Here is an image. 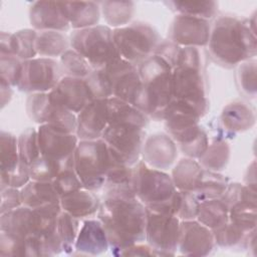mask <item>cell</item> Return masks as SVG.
Here are the masks:
<instances>
[{
	"label": "cell",
	"mask_w": 257,
	"mask_h": 257,
	"mask_svg": "<svg viewBox=\"0 0 257 257\" xmlns=\"http://www.w3.org/2000/svg\"><path fill=\"white\" fill-rule=\"evenodd\" d=\"M96 218L106 232L112 254L145 242L147 209L138 198H102Z\"/></svg>",
	"instance_id": "cell-1"
},
{
	"label": "cell",
	"mask_w": 257,
	"mask_h": 257,
	"mask_svg": "<svg viewBox=\"0 0 257 257\" xmlns=\"http://www.w3.org/2000/svg\"><path fill=\"white\" fill-rule=\"evenodd\" d=\"M212 59L223 67L232 68L255 58L257 54L256 29L248 18L221 15L211 24L207 44Z\"/></svg>",
	"instance_id": "cell-2"
},
{
	"label": "cell",
	"mask_w": 257,
	"mask_h": 257,
	"mask_svg": "<svg viewBox=\"0 0 257 257\" xmlns=\"http://www.w3.org/2000/svg\"><path fill=\"white\" fill-rule=\"evenodd\" d=\"M207 91L201 48L182 47L173 69V97L197 106L206 114L210 107Z\"/></svg>",
	"instance_id": "cell-3"
},
{
	"label": "cell",
	"mask_w": 257,
	"mask_h": 257,
	"mask_svg": "<svg viewBox=\"0 0 257 257\" xmlns=\"http://www.w3.org/2000/svg\"><path fill=\"white\" fill-rule=\"evenodd\" d=\"M146 99V114L155 120H163L165 110L173 100V68L153 54L140 65Z\"/></svg>",
	"instance_id": "cell-4"
},
{
	"label": "cell",
	"mask_w": 257,
	"mask_h": 257,
	"mask_svg": "<svg viewBox=\"0 0 257 257\" xmlns=\"http://www.w3.org/2000/svg\"><path fill=\"white\" fill-rule=\"evenodd\" d=\"M136 195L147 210L172 214V198L176 187L166 171L147 166L142 160L135 165Z\"/></svg>",
	"instance_id": "cell-5"
},
{
	"label": "cell",
	"mask_w": 257,
	"mask_h": 257,
	"mask_svg": "<svg viewBox=\"0 0 257 257\" xmlns=\"http://www.w3.org/2000/svg\"><path fill=\"white\" fill-rule=\"evenodd\" d=\"M70 48L82 55L93 69L104 68L119 56L113 41L112 29L107 25H95L72 30Z\"/></svg>",
	"instance_id": "cell-6"
},
{
	"label": "cell",
	"mask_w": 257,
	"mask_h": 257,
	"mask_svg": "<svg viewBox=\"0 0 257 257\" xmlns=\"http://www.w3.org/2000/svg\"><path fill=\"white\" fill-rule=\"evenodd\" d=\"M108 148L102 139L79 141L73 156V169L84 189L101 190L111 165Z\"/></svg>",
	"instance_id": "cell-7"
},
{
	"label": "cell",
	"mask_w": 257,
	"mask_h": 257,
	"mask_svg": "<svg viewBox=\"0 0 257 257\" xmlns=\"http://www.w3.org/2000/svg\"><path fill=\"white\" fill-rule=\"evenodd\" d=\"M112 36L119 56L136 66L152 56L162 40L158 30L143 21L112 29Z\"/></svg>",
	"instance_id": "cell-8"
},
{
	"label": "cell",
	"mask_w": 257,
	"mask_h": 257,
	"mask_svg": "<svg viewBox=\"0 0 257 257\" xmlns=\"http://www.w3.org/2000/svg\"><path fill=\"white\" fill-rule=\"evenodd\" d=\"M145 135V130L138 126L109 123L101 139L114 162L133 167L141 161Z\"/></svg>",
	"instance_id": "cell-9"
},
{
	"label": "cell",
	"mask_w": 257,
	"mask_h": 257,
	"mask_svg": "<svg viewBox=\"0 0 257 257\" xmlns=\"http://www.w3.org/2000/svg\"><path fill=\"white\" fill-rule=\"evenodd\" d=\"M110 80L112 96L146 113V99L138 66L118 57L103 68Z\"/></svg>",
	"instance_id": "cell-10"
},
{
	"label": "cell",
	"mask_w": 257,
	"mask_h": 257,
	"mask_svg": "<svg viewBox=\"0 0 257 257\" xmlns=\"http://www.w3.org/2000/svg\"><path fill=\"white\" fill-rule=\"evenodd\" d=\"M205 113L197 106L173 98L164 113V124L167 134L178 145L194 140L203 127L200 124Z\"/></svg>",
	"instance_id": "cell-11"
},
{
	"label": "cell",
	"mask_w": 257,
	"mask_h": 257,
	"mask_svg": "<svg viewBox=\"0 0 257 257\" xmlns=\"http://www.w3.org/2000/svg\"><path fill=\"white\" fill-rule=\"evenodd\" d=\"M63 76L57 59L37 56L23 61L16 88L28 94L47 93L56 86Z\"/></svg>",
	"instance_id": "cell-12"
},
{
	"label": "cell",
	"mask_w": 257,
	"mask_h": 257,
	"mask_svg": "<svg viewBox=\"0 0 257 257\" xmlns=\"http://www.w3.org/2000/svg\"><path fill=\"white\" fill-rule=\"evenodd\" d=\"M180 222L174 215L147 210L145 242L158 256H174L178 252Z\"/></svg>",
	"instance_id": "cell-13"
},
{
	"label": "cell",
	"mask_w": 257,
	"mask_h": 257,
	"mask_svg": "<svg viewBox=\"0 0 257 257\" xmlns=\"http://www.w3.org/2000/svg\"><path fill=\"white\" fill-rule=\"evenodd\" d=\"M26 113L38 125L47 124L75 134L76 114L53 104L47 93H30L25 101Z\"/></svg>",
	"instance_id": "cell-14"
},
{
	"label": "cell",
	"mask_w": 257,
	"mask_h": 257,
	"mask_svg": "<svg viewBox=\"0 0 257 257\" xmlns=\"http://www.w3.org/2000/svg\"><path fill=\"white\" fill-rule=\"evenodd\" d=\"M37 133L41 156L64 168H73V156L79 143L75 134L47 124L38 125Z\"/></svg>",
	"instance_id": "cell-15"
},
{
	"label": "cell",
	"mask_w": 257,
	"mask_h": 257,
	"mask_svg": "<svg viewBox=\"0 0 257 257\" xmlns=\"http://www.w3.org/2000/svg\"><path fill=\"white\" fill-rule=\"evenodd\" d=\"M211 22L206 19L176 14L168 31V39L181 47H206L211 32Z\"/></svg>",
	"instance_id": "cell-16"
},
{
	"label": "cell",
	"mask_w": 257,
	"mask_h": 257,
	"mask_svg": "<svg viewBox=\"0 0 257 257\" xmlns=\"http://www.w3.org/2000/svg\"><path fill=\"white\" fill-rule=\"evenodd\" d=\"M217 248L213 232L199 221L180 222L178 252L186 256H208Z\"/></svg>",
	"instance_id": "cell-17"
},
{
	"label": "cell",
	"mask_w": 257,
	"mask_h": 257,
	"mask_svg": "<svg viewBox=\"0 0 257 257\" xmlns=\"http://www.w3.org/2000/svg\"><path fill=\"white\" fill-rule=\"evenodd\" d=\"M50 101L77 114L93 97L83 78L63 76L56 86L48 92Z\"/></svg>",
	"instance_id": "cell-18"
},
{
	"label": "cell",
	"mask_w": 257,
	"mask_h": 257,
	"mask_svg": "<svg viewBox=\"0 0 257 257\" xmlns=\"http://www.w3.org/2000/svg\"><path fill=\"white\" fill-rule=\"evenodd\" d=\"M107 125V99H92L76 114L75 135L79 141L98 140Z\"/></svg>",
	"instance_id": "cell-19"
},
{
	"label": "cell",
	"mask_w": 257,
	"mask_h": 257,
	"mask_svg": "<svg viewBox=\"0 0 257 257\" xmlns=\"http://www.w3.org/2000/svg\"><path fill=\"white\" fill-rule=\"evenodd\" d=\"M178 157V146L167 133H157L145 139L141 160L149 167L166 171Z\"/></svg>",
	"instance_id": "cell-20"
},
{
	"label": "cell",
	"mask_w": 257,
	"mask_h": 257,
	"mask_svg": "<svg viewBox=\"0 0 257 257\" xmlns=\"http://www.w3.org/2000/svg\"><path fill=\"white\" fill-rule=\"evenodd\" d=\"M29 22L36 31H61L70 29L61 2L35 1L29 8Z\"/></svg>",
	"instance_id": "cell-21"
},
{
	"label": "cell",
	"mask_w": 257,
	"mask_h": 257,
	"mask_svg": "<svg viewBox=\"0 0 257 257\" xmlns=\"http://www.w3.org/2000/svg\"><path fill=\"white\" fill-rule=\"evenodd\" d=\"M108 249V238L99 219L87 218L82 220L74 244L73 254L96 256L105 253Z\"/></svg>",
	"instance_id": "cell-22"
},
{
	"label": "cell",
	"mask_w": 257,
	"mask_h": 257,
	"mask_svg": "<svg viewBox=\"0 0 257 257\" xmlns=\"http://www.w3.org/2000/svg\"><path fill=\"white\" fill-rule=\"evenodd\" d=\"M101 190L102 198H137L135 166L128 167L112 160Z\"/></svg>",
	"instance_id": "cell-23"
},
{
	"label": "cell",
	"mask_w": 257,
	"mask_h": 257,
	"mask_svg": "<svg viewBox=\"0 0 257 257\" xmlns=\"http://www.w3.org/2000/svg\"><path fill=\"white\" fill-rule=\"evenodd\" d=\"M100 205L101 199L96 195V192L84 188L60 198L62 211L80 220L94 217Z\"/></svg>",
	"instance_id": "cell-24"
},
{
	"label": "cell",
	"mask_w": 257,
	"mask_h": 257,
	"mask_svg": "<svg viewBox=\"0 0 257 257\" xmlns=\"http://www.w3.org/2000/svg\"><path fill=\"white\" fill-rule=\"evenodd\" d=\"M61 5L72 30L98 25L101 16L99 2L64 1Z\"/></svg>",
	"instance_id": "cell-25"
},
{
	"label": "cell",
	"mask_w": 257,
	"mask_h": 257,
	"mask_svg": "<svg viewBox=\"0 0 257 257\" xmlns=\"http://www.w3.org/2000/svg\"><path fill=\"white\" fill-rule=\"evenodd\" d=\"M254 109L247 103L236 100L227 104L221 113V122L228 132L243 133L255 125Z\"/></svg>",
	"instance_id": "cell-26"
},
{
	"label": "cell",
	"mask_w": 257,
	"mask_h": 257,
	"mask_svg": "<svg viewBox=\"0 0 257 257\" xmlns=\"http://www.w3.org/2000/svg\"><path fill=\"white\" fill-rule=\"evenodd\" d=\"M108 109V124H126L146 128L149 124L150 117L142 110L115 97H109L107 99Z\"/></svg>",
	"instance_id": "cell-27"
},
{
	"label": "cell",
	"mask_w": 257,
	"mask_h": 257,
	"mask_svg": "<svg viewBox=\"0 0 257 257\" xmlns=\"http://www.w3.org/2000/svg\"><path fill=\"white\" fill-rule=\"evenodd\" d=\"M20 192L22 204L31 209L60 203V197L56 193L52 182L30 180L20 189Z\"/></svg>",
	"instance_id": "cell-28"
},
{
	"label": "cell",
	"mask_w": 257,
	"mask_h": 257,
	"mask_svg": "<svg viewBox=\"0 0 257 257\" xmlns=\"http://www.w3.org/2000/svg\"><path fill=\"white\" fill-rule=\"evenodd\" d=\"M216 246L223 249L247 250L251 236L256 232L247 231L228 220L225 224L212 230Z\"/></svg>",
	"instance_id": "cell-29"
},
{
	"label": "cell",
	"mask_w": 257,
	"mask_h": 257,
	"mask_svg": "<svg viewBox=\"0 0 257 257\" xmlns=\"http://www.w3.org/2000/svg\"><path fill=\"white\" fill-rule=\"evenodd\" d=\"M203 172L198 160L185 157L174 166L171 178L177 190L193 192L199 185Z\"/></svg>",
	"instance_id": "cell-30"
},
{
	"label": "cell",
	"mask_w": 257,
	"mask_h": 257,
	"mask_svg": "<svg viewBox=\"0 0 257 257\" xmlns=\"http://www.w3.org/2000/svg\"><path fill=\"white\" fill-rule=\"evenodd\" d=\"M35 48L40 57L59 58L70 48L69 35L61 31H37Z\"/></svg>",
	"instance_id": "cell-31"
},
{
	"label": "cell",
	"mask_w": 257,
	"mask_h": 257,
	"mask_svg": "<svg viewBox=\"0 0 257 257\" xmlns=\"http://www.w3.org/2000/svg\"><path fill=\"white\" fill-rule=\"evenodd\" d=\"M99 5L101 15L111 29L130 24L136 11L132 1H102Z\"/></svg>",
	"instance_id": "cell-32"
},
{
	"label": "cell",
	"mask_w": 257,
	"mask_h": 257,
	"mask_svg": "<svg viewBox=\"0 0 257 257\" xmlns=\"http://www.w3.org/2000/svg\"><path fill=\"white\" fill-rule=\"evenodd\" d=\"M231 156L230 145L227 141L219 139L209 143L208 149L198 160L203 169L222 172L227 167Z\"/></svg>",
	"instance_id": "cell-33"
},
{
	"label": "cell",
	"mask_w": 257,
	"mask_h": 257,
	"mask_svg": "<svg viewBox=\"0 0 257 257\" xmlns=\"http://www.w3.org/2000/svg\"><path fill=\"white\" fill-rule=\"evenodd\" d=\"M196 220L213 230L229 220V209L220 198L205 200L200 202Z\"/></svg>",
	"instance_id": "cell-34"
},
{
	"label": "cell",
	"mask_w": 257,
	"mask_h": 257,
	"mask_svg": "<svg viewBox=\"0 0 257 257\" xmlns=\"http://www.w3.org/2000/svg\"><path fill=\"white\" fill-rule=\"evenodd\" d=\"M168 8L176 14L212 20L218 14L216 1H166Z\"/></svg>",
	"instance_id": "cell-35"
},
{
	"label": "cell",
	"mask_w": 257,
	"mask_h": 257,
	"mask_svg": "<svg viewBox=\"0 0 257 257\" xmlns=\"http://www.w3.org/2000/svg\"><path fill=\"white\" fill-rule=\"evenodd\" d=\"M228 184L229 180L221 173L204 169L202 179L193 193L200 202L219 199L224 194Z\"/></svg>",
	"instance_id": "cell-36"
},
{
	"label": "cell",
	"mask_w": 257,
	"mask_h": 257,
	"mask_svg": "<svg viewBox=\"0 0 257 257\" xmlns=\"http://www.w3.org/2000/svg\"><path fill=\"white\" fill-rule=\"evenodd\" d=\"M81 221L68 214L67 212L61 211L56 221V233L62 245L63 253L73 254L74 244L81 226Z\"/></svg>",
	"instance_id": "cell-37"
},
{
	"label": "cell",
	"mask_w": 257,
	"mask_h": 257,
	"mask_svg": "<svg viewBox=\"0 0 257 257\" xmlns=\"http://www.w3.org/2000/svg\"><path fill=\"white\" fill-rule=\"evenodd\" d=\"M37 31L33 28H24L12 33L11 50L12 55L18 57L22 61L37 57L35 48Z\"/></svg>",
	"instance_id": "cell-38"
},
{
	"label": "cell",
	"mask_w": 257,
	"mask_h": 257,
	"mask_svg": "<svg viewBox=\"0 0 257 257\" xmlns=\"http://www.w3.org/2000/svg\"><path fill=\"white\" fill-rule=\"evenodd\" d=\"M20 163L18 137L5 131L0 133V173L14 170Z\"/></svg>",
	"instance_id": "cell-39"
},
{
	"label": "cell",
	"mask_w": 257,
	"mask_h": 257,
	"mask_svg": "<svg viewBox=\"0 0 257 257\" xmlns=\"http://www.w3.org/2000/svg\"><path fill=\"white\" fill-rule=\"evenodd\" d=\"M58 61L64 76L84 79L93 69L89 62L72 48L66 50Z\"/></svg>",
	"instance_id": "cell-40"
},
{
	"label": "cell",
	"mask_w": 257,
	"mask_h": 257,
	"mask_svg": "<svg viewBox=\"0 0 257 257\" xmlns=\"http://www.w3.org/2000/svg\"><path fill=\"white\" fill-rule=\"evenodd\" d=\"M229 220L247 231L256 229L257 202L242 201L229 207Z\"/></svg>",
	"instance_id": "cell-41"
},
{
	"label": "cell",
	"mask_w": 257,
	"mask_h": 257,
	"mask_svg": "<svg viewBox=\"0 0 257 257\" xmlns=\"http://www.w3.org/2000/svg\"><path fill=\"white\" fill-rule=\"evenodd\" d=\"M18 152L20 161L27 166L41 156L37 128L28 127L18 136Z\"/></svg>",
	"instance_id": "cell-42"
},
{
	"label": "cell",
	"mask_w": 257,
	"mask_h": 257,
	"mask_svg": "<svg viewBox=\"0 0 257 257\" xmlns=\"http://www.w3.org/2000/svg\"><path fill=\"white\" fill-rule=\"evenodd\" d=\"M236 81L240 91L250 97L256 96V59L252 58L240 63L237 66Z\"/></svg>",
	"instance_id": "cell-43"
},
{
	"label": "cell",
	"mask_w": 257,
	"mask_h": 257,
	"mask_svg": "<svg viewBox=\"0 0 257 257\" xmlns=\"http://www.w3.org/2000/svg\"><path fill=\"white\" fill-rule=\"evenodd\" d=\"M200 201L190 191L177 190L175 193V216L181 221L195 220L198 215Z\"/></svg>",
	"instance_id": "cell-44"
},
{
	"label": "cell",
	"mask_w": 257,
	"mask_h": 257,
	"mask_svg": "<svg viewBox=\"0 0 257 257\" xmlns=\"http://www.w3.org/2000/svg\"><path fill=\"white\" fill-rule=\"evenodd\" d=\"M31 180L40 182H52L60 171L66 169L62 165L43 156L28 166Z\"/></svg>",
	"instance_id": "cell-45"
},
{
	"label": "cell",
	"mask_w": 257,
	"mask_h": 257,
	"mask_svg": "<svg viewBox=\"0 0 257 257\" xmlns=\"http://www.w3.org/2000/svg\"><path fill=\"white\" fill-rule=\"evenodd\" d=\"M84 80L93 99H108L112 96L110 80L103 68L92 69Z\"/></svg>",
	"instance_id": "cell-46"
},
{
	"label": "cell",
	"mask_w": 257,
	"mask_h": 257,
	"mask_svg": "<svg viewBox=\"0 0 257 257\" xmlns=\"http://www.w3.org/2000/svg\"><path fill=\"white\" fill-rule=\"evenodd\" d=\"M52 185L60 198L83 188L82 183L73 168H66L60 171L52 181Z\"/></svg>",
	"instance_id": "cell-47"
},
{
	"label": "cell",
	"mask_w": 257,
	"mask_h": 257,
	"mask_svg": "<svg viewBox=\"0 0 257 257\" xmlns=\"http://www.w3.org/2000/svg\"><path fill=\"white\" fill-rule=\"evenodd\" d=\"M0 255L2 257L27 256V239L0 231Z\"/></svg>",
	"instance_id": "cell-48"
},
{
	"label": "cell",
	"mask_w": 257,
	"mask_h": 257,
	"mask_svg": "<svg viewBox=\"0 0 257 257\" xmlns=\"http://www.w3.org/2000/svg\"><path fill=\"white\" fill-rule=\"evenodd\" d=\"M23 61L14 55L0 54V78L13 87H17Z\"/></svg>",
	"instance_id": "cell-49"
},
{
	"label": "cell",
	"mask_w": 257,
	"mask_h": 257,
	"mask_svg": "<svg viewBox=\"0 0 257 257\" xmlns=\"http://www.w3.org/2000/svg\"><path fill=\"white\" fill-rule=\"evenodd\" d=\"M228 207L242 202V201H254L257 202L256 190H253L241 183H229L224 194L220 198Z\"/></svg>",
	"instance_id": "cell-50"
},
{
	"label": "cell",
	"mask_w": 257,
	"mask_h": 257,
	"mask_svg": "<svg viewBox=\"0 0 257 257\" xmlns=\"http://www.w3.org/2000/svg\"><path fill=\"white\" fill-rule=\"evenodd\" d=\"M31 180L28 166L20 161L19 165L12 171L0 173V188L13 187L21 189Z\"/></svg>",
	"instance_id": "cell-51"
},
{
	"label": "cell",
	"mask_w": 257,
	"mask_h": 257,
	"mask_svg": "<svg viewBox=\"0 0 257 257\" xmlns=\"http://www.w3.org/2000/svg\"><path fill=\"white\" fill-rule=\"evenodd\" d=\"M209 143V137L206 131L203 128L200 134L191 142L178 145V150H180L186 158L199 160L208 149Z\"/></svg>",
	"instance_id": "cell-52"
},
{
	"label": "cell",
	"mask_w": 257,
	"mask_h": 257,
	"mask_svg": "<svg viewBox=\"0 0 257 257\" xmlns=\"http://www.w3.org/2000/svg\"><path fill=\"white\" fill-rule=\"evenodd\" d=\"M182 47L170 39L161 40L155 49L154 54L166 61L173 69L176 67Z\"/></svg>",
	"instance_id": "cell-53"
},
{
	"label": "cell",
	"mask_w": 257,
	"mask_h": 257,
	"mask_svg": "<svg viewBox=\"0 0 257 257\" xmlns=\"http://www.w3.org/2000/svg\"><path fill=\"white\" fill-rule=\"evenodd\" d=\"M0 214L14 210L23 205L20 189L13 187L0 188Z\"/></svg>",
	"instance_id": "cell-54"
},
{
	"label": "cell",
	"mask_w": 257,
	"mask_h": 257,
	"mask_svg": "<svg viewBox=\"0 0 257 257\" xmlns=\"http://www.w3.org/2000/svg\"><path fill=\"white\" fill-rule=\"evenodd\" d=\"M120 255L122 256H155L157 252L146 242H141L134 244L126 249H124Z\"/></svg>",
	"instance_id": "cell-55"
},
{
	"label": "cell",
	"mask_w": 257,
	"mask_h": 257,
	"mask_svg": "<svg viewBox=\"0 0 257 257\" xmlns=\"http://www.w3.org/2000/svg\"><path fill=\"white\" fill-rule=\"evenodd\" d=\"M0 90H1V108L7 105L13 95V86L8 84L5 80L0 78Z\"/></svg>",
	"instance_id": "cell-56"
}]
</instances>
